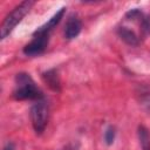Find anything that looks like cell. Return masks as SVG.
<instances>
[{
    "instance_id": "cell-1",
    "label": "cell",
    "mask_w": 150,
    "mask_h": 150,
    "mask_svg": "<svg viewBox=\"0 0 150 150\" xmlns=\"http://www.w3.org/2000/svg\"><path fill=\"white\" fill-rule=\"evenodd\" d=\"M13 97L18 101L23 100H42L43 94L38 88L33 79L27 73H19L15 75V87L13 90Z\"/></svg>"
},
{
    "instance_id": "cell-2",
    "label": "cell",
    "mask_w": 150,
    "mask_h": 150,
    "mask_svg": "<svg viewBox=\"0 0 150 150\" xmlns=\"http://www.w3.org/2000/svg\"><path fill=\"white\" fill-rule=\"evenodd\" d=\"M34 1L32 0H26V1H22L21 4H19L4 20L2 25H1V29H0V36H1V40L6 39L11 33L12 30L15 28V26L23 19V16L26 14H28V12L30 11V8L34 6Z\"/></svg>"
},
{
    "instance_id": "cell-3",
    "label": "cell",
    "mask_w": 150,
    "mask_h": 150,
    "mask_svg": "<svg viewBox=\"0 0 150 150\" xmlns=\"http://www.w3.org/2000/svg\"><path fill=\"white\" fill-rule=\"evenodd\" d=\"M30 120L34 131L41 135L48 123V104L42 98L36 101L30 108Z\"/></svg>"
},
{
    "instance_id": "cell-4",
    "label": "cell",
    "mask_w": 150,
    "mask_h": 150,
    "mask_svg": "<svg viewBox=\"0 0 150 150\" xmlns=\"http://www.w3.org/2000/svg\"><path fill=\"white\" fill-rule=\"evenodd\" d=\"M33 36H34V39L23 47V54L27 56H30V57L40 56L41 54H43L48 46V41H49L48 34L33 35Z\"/></svg>"
},
{
    "instance_id": "cell-5",
    "label": "cell",
    "mask_w": 150,
    "mask_h": 150,
    "mask_svg": "<svg viewBox=\"0 0 150 150\" xmlns=\"http://www.w3.org/2000/svg\"><path fill=\"white\" fill-rule=\"evenodd\" d=\"M64 12H66V7L60 8V11H57L45 25L40 26V27L33 33V35H42V34H48V35H49L50 32L53 30V28L56 27V25H57V23L61 21V19L63 18Z\"/></svg>"
},
{
    "instance_id": "cell-6",
    "label": "cell",
    "mask_w": 150,
    "mask_h": 150,
    "mask_svg": "<svg viewBox=\"0 0 150 150\" xmlns=\"http://www.w3.org/2000/svg\"><path fill=\"white\" fill-rule=\"evenodd\" d=\"M81 29H82L81 20L76 15H71V16H69V19L67 20V23L64 26V38L67 40L75 39L80 34Z\"/></svg>"
},
{
    "instance_id": "cell-7",
    "label": "cell",
    "mask_w": 150,
    "mask_h": 150,
    "mask_svg": "<svg viewBox=\"0 0 150 150\" xmlns=\"http://www.w3.org/2000/svg\"><path fill=\"white\" fill-rule=\"evenodd\" d=\"M42 80L43 82L55 93H59L61 91V81H60V77H59V74H57V70L56 69H49L47 71H43L42 73Z\"/></svg>"
},
{
    "instance_id": "cell-8",
    "label": "cell",
    "mask_w": 150,
    "mask_h": 150,
    "mask_svg": "<svg viewBox=\"0 0 150 150\" xmlns=\"http://www.w3.org/2000/svg\"><path fill=\"white\" fill-rule=\"evenodd\" d=\"M117 35L120 36L121 40H123L129 46H137L139 43V40H138L137 35L131 29H129L127 27H120V28H117Z\"/></svg>"
},
{
    "instance_id": "cell-9",
    "label": "cell",
    "mask_w": 150,
    "mask_h": 150,
    "mask_svg": "<svg viewBox=\"0 0 150 150\" xmlns=\"http://www.w3.org/2000/svg\"><path fill=\"white\" fill-rule=\"evenodd\" d=\"M138 141L141 144L142 150H150V134L149 130L144 125H139L137 129Z\"/></svg>"
},
{
    "instance_id": "cell-10",
    "label": "cell",
    "mask_w": 150,
    "mask_h": 150,
    "mask_svg": "<svg viewBox=\"0 0 150 150\" xmlns=\"http://www.w3.org/2000/svg\"><path fill=\"white\" fill-rule=\"evenodd\" d=\"M115 136H116V131H115V128L114 127H108L105 132H104V142L108 144V145H111L115 141Z\"/></svg>"
},
{
    "instance_id": "cell-11",
    "label": "cell",
    "mask_w": 150,
    "mask_h": 150,
    "mask_svg": "<svg viewBox=\"0 0 150 150\" xmlns=\"http://www.w3.org/2000/svg\"><path fill=\"white\" fill-rule=\"evenodd\" d=\"M141 30L143 35L150 34V16L149 15H143V18L141 19Z\"/></svg>"
},
{
    "instance_id": "cell-12",
    "label": "cell",
    "mask_w": 150,
    "mask_h": 150,
    "mask_svg": "<svg viewBox=\"0 0 150 150\" xmlns=\"http://www.w3.org/2000/svg\"><path fill=\"white\" fill-rule=\"evenodd\" d=\"M143 13L138 9V8H134V9H130L125 13V18L129 19V20H136V19H142L143 18Z\"/></svg>"
},
{
    "instance_id": "cell-13",
    "label": "cell",
    "mask_w": 150,
    "mask_h": 150,
    "mask_svg": "<svg viewBox=\"0 0 150 150\" xmlns=\"http://www.w3.org/2000/svg\"><path fill=\"white\" fill-rule=\"evenodd\" d=\"M139 102H141L144 107H146V108L150 110V91H144V93L142 91Z\"/></svg>"
},
{
    "instance_id": "cell-14",
    "label": "cell",
    "mask_w": 150,
    "mask_h": 150,
    "mask_svg": "<svg viewBox=\"0 0 150 150\" xmlns=\"http://www.w3.org/2000/svg\"><path fill=\"white\" fill-rule=\"evenodd\" d=\"M2 150H15V146H14V143L13 142H7L6 145L4 146Z\"/></svg>"
}]
</instances>
